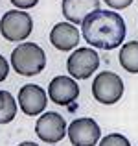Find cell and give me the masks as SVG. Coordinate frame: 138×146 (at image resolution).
Returning a JSON list of instances; mask_svg holds the SVG:
<instances>
[{"label":"cell","mask_w":138,"mask_h":146,"mask_svg":"<svg viewBox=\"0 0 138 146\" xmlns=\"http://www.w3.org/2000/svg\"><path fill=\"white\" fill-rule=\"evenodd\" d=\"M125 21L116 11L98 9L90 13L81 24V33L85 41L94 48L114 50L125 39Z\"/></svg>","instance_id":"obj_1"},{"label":"cell","mask_w":138,"mask_h":146,"mask_svg":"<svg viewBox=\"0 0 138 146\" xmlns=\"http://www.w3.org/2000/svg\"><path fill=\"white\" fill-rule=\"evenodd\" d=\"M11 67L20 76H37L46 67V54L35 43H22L11 52Z\"/></svg>","instance_id":"obj_2"},{"label":"cell","mask_w":138,"mask_h":146,"mask_svg":"<svg viewBox=\"0 0 138 146\" xmlns=\"http://www.w3.org/2000/svg\"><path fill=\"white\" fill-rule=\"evenodd\" d=\"M92 96L103 106H112L124 96V82L116 72H99L92 82Z\"/></svg>","instance_id":"obj_3"},{"label":"cell","mask_w":138,"mask_h":146,"mask_svg":"<svg viewBox=\"0 0 138 146\" xmlns=\"http://www.w3.org/2000/svg\"><path fill=\"white\" fill-rule=\"evenodd\" d=\"M33 32V21L30 13L20 9L6 11L0 21V33L7 41H24Z\"/></svg>","instance_id":"obj_4"},{"label":"cell","mask_w":138,"mask_h":146,"mask_svg":"<svg viewBox=\"0 0 138 146\" xmlns=\"http://www.w3.org/2000/svg\"><path fill=\"white\" fill-rule=\"evenodd\" d=\"M99 67V56L92 48H76V52L70 54L66 59L68 74L74 80H87L98 70Z\"/></svg>","instance_id":"obj_5"},{"label":"cell","mask_w":138,"mask_h":146,"mask_svg":"<svg viewBox=\"0 0 138 146\" xmlns=\"http://www.w3.org/2000/svg\"><path fill=\"white\" fill-rule=\"evenodd\" d=\"M35 133L41 141L48 144H55L63 141V137L66 135V122L59 113L48 111V113H43L39 117L35 124Z\"/></svg>","instance_id":"obj_6"},{"label":"cell","mask_w":138,"mask_h":146,"mask_svg":"<svg viewBox=\"0 0 138 146\" xmlns=\"http://www.w3.org/2000/svg\"><path fill=\"white\" fill-rule=\"evenodd\" d=\"M101 137L98 122L92 118H76L68 126V139L74 146H94Z\"/></svg>","instance_id":"obj_7"},{"label":"cell","mask_w":138,"mask_h":146,"mask_svg":"<svg viewBox=\"0 0 138 146\" xmlns=\"http://www.w3.org/2000/svg\"><path fill=\"white\" fill-rule=\"evenodd\" d=\"M46 104H48V94H46L43 87L33 85V83L20 87V91H18V107L24 115H28V117L41 115L46 109Z\"/></svg>","instance_id":"obj_8"},{"label":"cell","mask_w":138,"mask_h":146,"mask_svg":"<svg viewBox=\"0 0 138 146\" xmlns=\"http://www.w3.org/2000/svg\"><path fill=\"white\" fill-rule=\"evenodd\" d=\"M48 96L57 106H70L79 96L78 82L68 76H55L48 85Z\"/></svg>","instance_id":"obj_9"},{"label":"cell","mask_w":138,"mask_h":146,"mask_svg":"<svg viewBox=\"0 0 138 146\" xmlns=\"http://www.w3.org/2000/svg\"><path fill=\"white\" fill-rule=\"evenodd\" d=\"M79 39L81 35L72 22H57L50 32V43L61 52H70L78 48Z\"/></svg>","instance_id":"obj_10"},{"label":"cell","mask_w":138,"mask_h":146,"mask_svg":"<svg viewBox=\"0 0 138 146\" xmlns=\"http://www.w3.org/2000/svg\"><path fill=\"white\" fill-rule=\"evenodd\" d=\"M63 17L72 24H83L90 13L99 9V0H63Z\"/></svg>","instance_id":"obj_11"},{"label":"cell","mask_w":138,"mask_h":146,"mask_svg":"<svg viewBox=\"0 0 138 146\" xmlns=\"http://www.w3.org/2000/svg\"><path fill=\"white\" fill-rule=\"evenodd\" d=\"M120 65L131 74H138V41H129L120 50Z\"/></svg>","instance_id":"obj_12"},{"label":"cell","mask_w":138,"mask_h":146,"mask_svg":"<svg viewBox=\"0 0 138 146\" xmlns=\"http://www.w3.org/2000/svg\"><path fill=\"white\" fill-rule=\"evenodd\" d=\"M17 115V102L7 91H0V124H9Z\"/></svg>","instance_id":"obj_13"},{"label":"cell","mask_w":138,"mask_h":146,"mask_svg":"<svg viewBox=\"0 0 138 146\" xmlns=\"http://www.w3.org/2000/svg\"><path fill=\"white\" fill-rule=\"evenodd\" d=\"M99 146H131V143L122 133H109V135H105L101 139Z\"/></svg>","instance_id":"obj_14"},{"label":"cell","mask_w":138,"mask_h":146,"mask_svg":"<svg viewBox=\"0 0 138 146\" xmlns=\"http://www.w3.org/2000/svg\"><path fill=\"white\" fill-rule=\"evenodd\" d=\"M133 2H135V0H105V4L109 7H112V9H125V7H129Z\"/></svg>","instance_id":"obj_15"},{"label":"cell","mask_w":138,"mask_h":146,"mask_svg":"<svg viewBox=\"0 0 138 146\" xmlns=\"http://www.w3.org/2000/svg\"><path fill=\"white\" fill-rule=\"evenodd\" d=\"M37 2H39V0H11V4H13L15 7H18V9H30V7H35Z\"/></svg>","instance_id":"obj_16"},{"label":"cell","mask_w":138,"mask_h":146,"mask_svg":"<svg viewBox=\"0 0 138 146\" xmlns=\"http://www.w3.org/2000/svg\"><path fill=\"white\" fill-rule=\"evenodd\" d=\"M7 72H9V65H7L6 57L0 54V82H4L7 78Z\"/></svg>","instance_id":"obj_17"},{"label":"cell","mask_w":138,"mask_h":146,"mask_svg":"<svg viewBox=\"0 0 138 146\" xmlns=\"http://www.w3.org/2000/svg\"><path fill=\"white\" fill-rule=\"evenodd\" d=\"M18 146H39V144H35V143H30V141H26V143H20Z\"/></svg>","instance_id":"obj_18"}]
</instances>
